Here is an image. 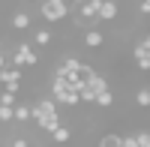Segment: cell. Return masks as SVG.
Listing matches in <instances>:
<instances>
[{"instance_id":"44dd1931","label":"cell","mask_w":150,"mask_h":147,"mask_svg":"<svg viewBox=\"0 0 150 147\" xmlns=\"http://www.w3.org/2000/svg\"><path fill=\"white\" fill-rule=\"evenodd\" d=\"M3 69H6V54L0 51V72H3Z\"/></svg>"},{"instance_id":"9c48e42d","label":"cell","mask_w":150,"mask_h":147,"mask_svg":"<svg viewBox=\"0 0 150 147\" xmlns=\"http://www.w3.org/2000/svg\"><path fill=\"white\" fill-rule=\"evenodd\" d=\"M15 120H21V123H27V120H33V111H30V105L18 102V105H15Z\"/></svg>"},{"instance_id":"ba28073f","label":"cell","mask_w":150,"mask_h":147,"mask_svg":"<svg viewBox=\"0 0 150 147\" xmlns=\"http://www.w3.org/2000/svg\"><path fill=\"white\" fill-rule=\"evenodd\" d=\"M12 27L15 30H27L30 27V15L27 12H15V15H12Z\"/></svg>"},{"instance_id":"7c38bea8","label":"cell","mask_w":150,"mask_h":147,"mask_svg":"<svg viewBox=\"0 0 150 147\" xmlns=\"http://www.w3.org/2000/svg\"><path fill=\"white\" fill-rule=\"evenodd\" d=\"M69 138H72V129L69 126H60L57 132H51V141H57V144H66Z\"/></svg>"},{"instance_id":"e0dca14e","label":"cell","mask_w":150,"mask_h":147,"mask_svg":"<svg viewBox=\"0 0 150 147\" xmlns=\"http://www.w3.org/2000/svg\"><path fill=\"white\" fill-rule=\"evenodd\" d=\"M135 141L138 147H150V132H135Z\"/></svg>"},{"instance_id":"9a60e30c","label":"cell","mask_w":150,"mask_h":147,"mask_svg":"<svg viewBox=\"0 0 150 147\" xmlns=\"http://www.w3.org/2000/svg\"><path fill=\"white\" fill-rule=\"evenodd\" d=\"M0 105H3V108H15V105H18V96L3 90V93H0Z\"/></svg>"},{"instance_id":"30bf717a","label":"cell","mask_w":150,"mask_h":147,"mask_svg":"<svg viewBox=\"0 0 150 147\" xmlns=\"http://www.w3.org/2000/svg\"><path fill=\"white\" fill-rule=\"evenodd\" d=\"M51 39H54L51 30H36L33 33V45H51Z\"/></svg>"},{"instance_id":"52a82bcc","label":"cell","mask_w":150,"mask_h":147,"mask_svg":"<svg viewBox=\"0 0 150 147\" xmlns=\"http://www.w3.org/2000/svg\"><path fill=\"white\" fill-rule=\"evenodd\" d=\"M120 141H123V135H117V132H105L96 147H120Z\"/></svg>"},{"instance_id":"2e32d148","label":"cell","mask_w":150,"mask_h":147,"mask_svg":"<svg viewBox=\"0 0 150 147\" xmlns=\"http://www.w3.org/2000/svg\"><path fill=\"white\" fill-rule=\"evenodd\" d=\"M9 120H15V108H3L0 105V123H9Z\"/></svg>"},{"instance_id":"ac0fdd59","label":"cell","mask_w":150,"mask_h":147,"mask_svg":"<svg viewBox=\"0 0 150 147\" xmlns=\"http://www.w3.org/2000/svg\"><path fill=\"white\" fill-rule=\"evenodd\" d=\"M120 147H138V141H135V135H123Z\"/></svg>"},{"instance_id":"277c9868","label":"cell","mask_w":150,"mask_h":147,"mask_svg":"<svg viewBox=\"0 0 150 147\" xmlns=\"http://www.w3.org/2000/svg\"><path fill=\"white\" fill-rule=\"evenodd\" d=\"M117 12H120V6L114 0H102V6H99V21H114Z\"/></svg>"},{"instance_id":"5b68a950","label":"cell","mask_w":150,"mask_h":147,"mask_svg":"<svg viewBox=\"0 0 150 147\" xmlns=\"http://www.w3.org/2000/svg\"><path fill=\"white\" fill-rule=\"evenodd\" d=\"M84 45H87V48H102V45H105V36L93 27V30H87V33H84Z\"/></svg>"},{"instance_id":"7402d4cb","label":"cell","mask_w":150,"mask_h":147,"mask_svg":"<svg viewBox=\"0 0 150 147\" xmlns=\"http://www.w3.org/2000/svg\"><path fill=\"white\" fill-rule=\"evenodd\" d=\"M144 42H147V48H150V33H147V36H144Z\"/></svg>"},{"instance_id":"5bb4252c","label":"cell","mask_w":150,"mask_h":147,"mask_svg":"<svg viewBox=\"0 0 150 147\" xmlns=\"http://www.w3.org/2000/svg\"><path fill=\"white\" fill-rule=\"evenodd\" d=\"M135 102H138L141 108H150V87H141L138 93H135Z\"/></svg>"},{"instance_id":"8fae6325","label":"cell","mask_w":150,"mask_h":147,"mask_svg":"<svg viewBox=\"0 0 150 147\" xmlns=\"http://www.w3.org/2000/svg\"><path fill=\"white\" fill-rule=\"evenodd\" d=\"M132 57H135V63H138V60H147V57H150V48H147V42H144V39H141L138 45L132 48Z\"/></svg>"},{"instance_id":"6da1fadb","label":"cell","mask_w":150,"mask_h":147,"mask_svg":"<svg viewBox=\"0 0 150 147\" xmlns=\"http://www.w3.org/2000/svg\"><path fill=\"white\" fill-rule=\"evenodd\" d=\"M39 12H42V18L48 24H57V21H63L72 12V6L66 3V0H45V3H39Z\"/></svg>"},{"instance_id":"3957f363","label":"cell","mask_w":150,"mask_h":147,"mask_svg":"<svg viewBox=\"0 0 150 147\" xmlns=\"http://www.w3.org/2000/svg\"><path fill=\"white\" fill-rule=\"evenodd\" d=\"M21 78H24V72L15 69V66H6L3 72H0V84H3V90L6 93H15V96L21 90Z\"/></svg>"},{"instance_id":"d6986e66","label":"cell","mask_w":150,"mask_h":147,"mask_svg":"<svg viewBox=\"0 0 150 147\" xmlns=\"http://www.w3.org/2000/svg\"><path fill=\"white\" fill-rule=\"evenodd\" d=\"M138 12H141V15H150V0H141V3H138Z\"/></svg>"},{"instance_id":"4fadbf2b","label":"cell","mask_w":150,"mask_h":147,"mask_svg":"<svg viewBox=\"0 0 150 147\" xmlns=\"http://www.w3.org/2000/svg\"><path fill=\"white\" fill-rule=\"evenodd\" d=\"M96 105H99V108H111V105H114V93H111V90L99 93V96H96Z\"/></svg>"},{"instance_id":"ffe728a7","label":"cell","mask_w":150,"mask_h":147,"mask_svg":"<svg viewBox=\"0 0 150 147\" xmlns=\"http://www.w3.org/2000/svg\"><path fill=\"white\" fill-rule=\"evenodd\" d=\"M12 147H30L27 138H12Z\"/></svg>"},{"instance_id":"8992f818","label":"cell","mask_w":150,"mask_h":147,"mask_svg":"<svg viewBox=\"0 0 150 147\" xmlns=\"http://www.w3.org/2000/svg\"><path fill=\"white\" fill-rule=\"evenodd\" d=\"M87 87H90L96 96H99V93H105V90H111V87H108V81H105V75H99V72H96L90 81H87Z\"/></svg>"},{"instance_id":"7a4b0ae2","label":"cell","mask_w":150,"mask_h":147,"mask_svg":"<svg viewBox=\"0 0 150 147\" xmlns=\"http://www.w3.org/2000/svg\"><path fill=\"white\" fill-rule=\"evenodd\" d=\"M39 63V54L30 42H18L15 45V54H12V66L15 69H24V66H36Z\"/></svg>"}]
</instances>
